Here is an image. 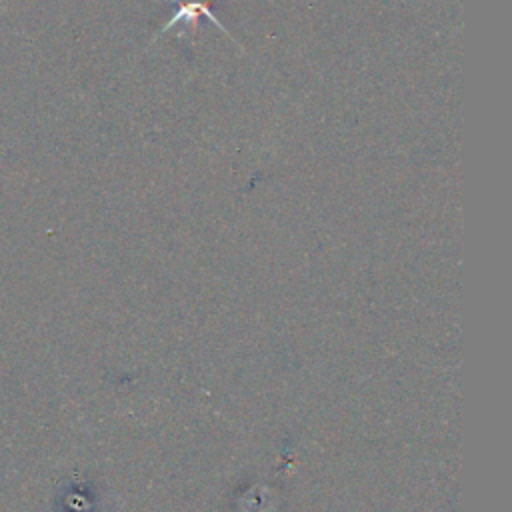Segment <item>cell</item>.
<instances>
[{
    "mask_svg": "<svg viewBox=\"0 0 512 512\" xmlns=\"http://www.w3.org/2000/svg\"><path fill=\"white\" fill-rule=\"evenodd\" d=\"M174 4H176V10H174V14L170 16V20L164 24V28L160 32H166V30H170L174 26L196 28L200 18H208L218 30L228 34L224 24H220V20L212 14L210 0H174Z\"/></svg>",
    "mask_w": 512,
    "mask_h": 512,
    "instance_id": "cell-1",
    "label": "cell"
}]
</instances>
